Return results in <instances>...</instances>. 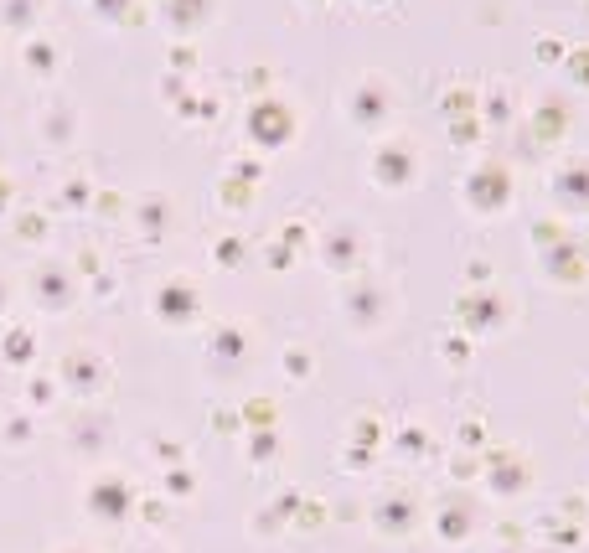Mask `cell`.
Instances as JSON below:
<instances>
[{"label":"cell","mask_w":589,"mask_h":553,"mask_svg":"<svg viewBox=\"0 0 589 553\" xmlns=\"http://www.w3.org/2000/svg\"><path fill=\"white\" fill-rule=\"evenodd\" d=\"M161 491H166V502H192L202 491V476L192 466H166L161 471Z\"/></svg>","instance_id":"24"},{"label":"cell","mask_w":589,"mask_h":553,"mask_svg":"<svg viewBox=\"0 0 589 553\" xmlns=\"http://www.w3.org/2000/svg\"><path fill=\"white\" fill-rule=\"evenodd\" d=\"M78 269L73 259H42L37 269L26 274V300L37 305L42 316H62V311H73L78 305Z\"/></svg>","instance_id":"6"},{"label":"cell","mask_w":589,"mask_h":553,"mask_svg":"<svg viewBox=\"0 0 589 553\" xmlns=\"http://www.w3.org/2000/svg\"><path fill=\"white\" fill-rule=\"evenodd\" d=\"M367 176L378 192H409L419 181V150L409 135H383L372 145V161H367Z\"/></svg>","instance_id":"8"},{"label":"cell","mask_w":589,"mask_h":553,"mask_svg":"<svg viewBox=\"0 0 589 553\" xmlns=\"http://www.w3.org/2000/svg\"><path fill=\"white\" fill-rule=\"evenodd\" d=\"M228 176H238V181H248V187H259V181H264V161H254V156H243Z\"/></svg>","instance_id":"43"},{"label":"cell","mask_w":589,"mask_h":553,"mask_svg":"<svg viewBox=\"0 0 589 553\" xmlns=\"http://www.w3.org/2000/svg\"><path fill=\"white\" fill-rule=\"evenodd\" d=\"M450 150H471L481 140V114H465V119H450V130H445Z\"/></svg>","instance_id":"33"},{"label":"cell","mask_w":589,"mask_h":553,"mask_svg":"<svg viewBox=\"0 0 589 553\" xmlns=\"http://www.w3.org/2000/svg\"><path fill=\"white\" fill-rule=\"evenodd\" d=\"M238 419H243V429H274L279 424V404H274V398H264V393H254V398H243Z\"/></svg>","instance_id":"28"},{"label":"cell","mask_w":589,"mask_h":553,"mask_svg":"<svg viewBox=\"0 0 589 553\" xmlns=\"http://www.w3.org/2000/svg\"><path fill=\"white\" fill-rule=\"evenodd\" d=\"M388 445H393L398 460H429L434 455V440H429V429L419 419H403L393 435H388Z\"/></svg>","instance_id":"22"},{"label":"cell","mask_w":589,"mask_h":553,"mask_svg":"<svg viewBox=\"0 0 589 553\" xmlns=\"http://www.w3.org/2000/svg\"><path fill=\"white\" fill-rule=\"evenodd\" d=\"M37 140L47 150H73L78 145V109L73 104H47L37 119Z\"/></svg>","instance_id":"20"},{"label":"cell","mask_w":589,"mask_h":553,"mask_svg":"<svg viewBox=\"0 0 589 553\" xmlns=\"http://www.w3.org/2000/svg\"><path fill=\"white\" fill-rule=\"evenodd\" d=\"M171 223H176V207H171L166 192H145V197L135 202V233H140L145 243H166Z\"/></svg>","instance_id":"19"},{"label":"cell","mask_w":589,"mask_h":553,"mask_svg":"<svg viewBox=\"0 0 589 553\" xmlns=\"http://www.w3.org/2000/svg\"><path fill=\"white\" fill-rule=\"evenodd\" d=\"M16 233H21L26 243H42V238H47V218H42V212H21V218H16Z\"/></svg>","instance_id":"39"},{"label":"cell","mask_w":589,"mask_h":553,"mask_svg":"<svg viewBox=\"0 0 589 553\" xmlns=\"http://www.w3.org/2000/svg\"><path fill=\"white\" fill-rule=\"evenodd\" d=\"M429 528H434V538H440L445 548L471 543V538L481 533V502H476V491H460V486H450L445 497L429 507Z\"/></svg>","instance_id":"10"},{"label":"cell","mask_w":589,"mask_h":553,"mask_svg":"<svg viewBox=\"0 0 589 553\" xmlns=\"http://www.w3.org/2000/svg\"><path fill=\"white\" fill-rule=\"evenodd\" d=\"M114 445V419L99 409H83L68 419V450L73 455H104Z\"/></svg>","instance_id":"16"},{"label":"cell","mask_w":589,"mask_h":553,"mask_svg":"<svg viewBox=\"0 0 589 553\" xmlns=\"http://www.w3.org/2000/svg\"><path fill=\"white\" fill-rule=\"evenodd\" d=\"M310 6H326V0H310Z\"/></svg>","instance_id":"53"},{"label":"cell","mask_w":589,"mask_h":553,"mask_svg":"<svg viewBox=\"0 0 589 553\" xmlns=\"http://www.w3.org/2000/svg\"><path fill=\"white\" fill-rule=\"evenodd\" d=\"M455 445L481 455V450H486V424H481V419H460V424H455Z\"/></svg>","instance_id":"35"},{"label":"cell","mask_w":589,"mask_h":553,"mask_svg":"<svg viewBox=\"0 0 589 553\" xmlns=\"http://www.w3.org/2000/svg\"><path fill=\"white\" fill-rule=\"evenodd\" d=\"M398 316V295L383 285V280H347L341 290V321H347L357 336H378L388 321Z\"/></svg>","instance_id":"4"},{"label":"cell","mask_w":589,"mask_h":553,"mask_svg":"<svg viewBox=\"0 0 589 553\" xmlns=\"http://www.w3.org/2000/svg\"><path fill=\"white\" fill-rule=\"evenodd\" d=\"M135 502H140V497H135L130 476L114 471V466L93 471L88 486H83V512H88L93 522H104V528H124V522L135 517Z\"/></svg>","instance_id":"5"},{"label":"cell","mask_w":589,"mask_h":553,"mask_svg":"<svg viewBox=\"0 0 589 553\" xmlns=\"http://www.w3.org/2000/svg\"><path fill=\"white\" fill-rule=\"evenodd\" d=\"M295 254H300V249H290V243H269V269L285 274V269L295 264Z\"/></svg>","instance_id":"46"},{"label":"cell","mask_w":589,"mask_h":553,"mask_svg":"<svg viewBox=\"0 0 589 553\" xmlns=\"http://www.w3.org/2000/svg\"><path fill=\"white\" fill-rule=\"evenodd\" d=\"M465 285H471V290H486V285H491V264H486V259H471V264H465Z\"/></svg>","instance_id":"44"},{"label":"cell","mask_w":589,"mask_h":553,"mask_svg":"<svg viewBox=\"0 0 589 553\" xmlns=\"http://www.w3.org/2000/svg\"><path fill=\"white\" fill-rule=\"evenodd\" d=\"M140 6H145V0H140ZM155 6H161V0H155Z\"/></svg>","instance_id":"55"},{"label":"cell","mask_w":589,"mask_h":553,"mask_svg":"<svg viewBox=\"0 0 589 553\" xmlns=\"http://www.w3.org/2000/svg\"><path fill=\"white\" fill-rule=\"evenodd\" d=\"M507 311H512V305L496 295L491 285L486 290H465L455 300V321H460V331L471 336V342H476V336H496V331H502L507 326Z\"/></svg>","instance_id":"13"},{"label":"cell","mask_w":589,"mask_h":553,"mask_svg":"<svg viewBox=\"0 0 589 553\" xmlns=\"http://www.w3.org/2000/svg\"><path fill=\"white\" fill-rule=\"evenodd\" d=\"M274 455H279V429H248V460L269 466Z\"/></svg>","instance_id":"32"},{"label":"cell","mask_w":589,"mask_h":553,"mask_svg":"<svg viewBox=\"0 0 589 553\" xmlns=\"http://www.w3.org/2000/svg\"><path fill=\"white\" fill-rule=\"evenodd\" d=\"M465 352H471V336H465V331H455L450 342H445V362H455V367H460V362H465Z\"/></svg>","instance_id":"48"},{"label":"cell","mask_w":589,"mask_h":553,"mask_svg":"<svg viewBox=\"0 0 589 553\" xmlns=\"http://www.w3.org/2000/svg\"><path fill=\"white\" fill-rule=\"evenodd\" d=\"M6 311H11V280L0 274V321H6Z\"/></svg>","instance_id":"49"},{"label":"cell","mask_w":589,"mask_h":553,"mask_svg":"<svg viewBox=\"0 0 589 553\" xmlns=\"http://www.w3.org/2000/svg\"><path fill=\"white\" fill-rule=\"evenodd\" d=\"M217 202L233 207V212H248V202H254V187H248V181H238V176H223V181H217Z\"/></svg>","instance_id":"34"},{"label":"cell","mask_w":589,"mask_h":553,"mask_svg":"<svg viewBox=\"0 0 589 553\" xmlns=\"http://www.w3.org/2000/svg\"><path fill=\"white\" fill-rule=\"evenodd\" d=\"M31 435H37V414H31V409H16V414H6V424H0V445H6V450L31 445Z\"/></svg>","instance_id":"29"},{"label":"cell","mask_w":589,"mask_h":553,"mask_svg":"<svg viewBox=\"0 0 589 553\" xmlns=\"http://www.w3.org/2000/svg\"><path fill=\"white\" fill-rule=\"evenodd\" d=\"M93 212L99 218H124V192H93Z\"/></svg>","instance_id":"40"},{"label":"cell","mask_w":589,"mask_h":553,"mask_svg":"<svg viewBox=\"0 0 589 553\" xmlns=\"http://www.w3.org/2000/svg\"><path fill=\"white\" fill-rule=\"evenodd\" d=\"M135 517H140V522H150V528H166L171 502H166V497H140V502H135Z\"/></svg>","instance_id":"37"},{"label":"cell","mask_w":589,"mask_h":553,"mask_svg":"<svg viewBox=\"0 0 589 553\" xmlns=\"http://www.w3.org/2000/svg\"><path fill=\"white\" fill-rule=\"evenodd\" d=\"M88 16L124 32V26H140L145 21V6H140V0H88Z\"/></svg>","instance_id":"23"},{"label":"cell","mask_w":589,"mask_h":553,"mask_svg":"<svg viewBox=\"0 0 589 553\" xmlns=\"http://www.w3.org/2000/svg\"><path fill=\"white\" fill-rule=\"evenodd\" d=\"M243 135L254 150H269V156H279V150H290L295 135H300V119L285 99H254L248 104V119H243Z\"/></svg>","instance_id":"7"},{"label":"cell","mask_w":589,"mask_h":553,"mask_svg":"<svg viewBox=\"0 0 589 553\" xmlns=\"http://www.w3.org/2000/svg\"><path fill=\"white\" fill-rule=\"evenodd\" d=\"M130 553H171V548H166V543H155V538H145V543H135Z\"/></svg>","instance_id":"50"},{"label":"cell","mask_w":589,"mask_h":553,"mask_svg":"<svg viewBox=\"0 0 589 553\" xmlns=\"http://www.w3.org/2000/svg\"><path fill=\"white\" fill-rule=\"evenodd\" d=\"M243 259H248V243H243L238 233L212 238V264H217V269H243Z\"/></svg>","instance_id":"30"},{"label":"cell","mask_w":589,"mask_h":553,"mask_svg":"<svg viewBox=\"0 0 589 553\" xmlns=\"http://www.w3.org/2000/svg\"><path fill=\"white\" fill-rule=\"evenodd\" d=\"M57 202H68V212H78L83 202H93V187H88L83 176H68V181H62V197H57Z\"/></svg>","instance_id":"38"},{"label":"cell","mask_w":589,"mask_h":553,"mask_svg":"<svg viewBox=\"0 0 589 553\" xmlns=\"http://www.w3.org/2000/svg\"><path fill=\"white\" fill-rule=\"evenodd\" d=\"M341 114L357 135H388L393 119H398V94L383 73H362L352 78V88L341 94Z\"/></svg>","instance_id":"1"},{"label":"cell","mask_w":589,"mask_h":553,"mask_svg":"<svg viewBox=\"0 0 589 553\" xmlns=\"http://www.w3.org/2000/svg\"><path fill=\"white\" fill-rule=\"evenodd\" d=\"M31 362H37V331H26V326L0 331V367H11V373H31Z\"/></svg>","instance_id":"21"},{"label":"cell","mask_w":589,"mask_h":553,"mask_svg":"<svg viewBox=\"0 0 589 553\" xmlns=\"http://www.w3.org/2000/svg\"><path fill=\"white\" fill-rule=\"evenodd\" d=\"M248 352H254V331H248L243 321H217L207 331V357L217 367H228V373H238V367L248 362Z\"/></svg>","instance_id":"15"},{"label":"cell","mask_w":589,"mask_h":553,"mask_svg":"<svg viewBox=\"0 0 589 553\" xmlns=\"http://www.w3.org/2000/svg\"><path fill=\"white\" fill-rule=\"evenodd\" d=\"M171 68H176V73H197V47H192V42H186V47L171 42Z\"/></svg>","instance_id":"41"},{"label":"cell","mask_w":589,"mask_h":553,"mask_svg":"<svg viewBox=\"0 0 589 553\" xmlns=\"http://www.w3.org/2000/svg\"><path fill=\"white\" fill-rule=\"evenodd\" d=\"M150 450H155V460H161V466H186V445L171 440V435H150Z\"/></svg>","instance_id":"36"},{"label":"cell","mask_w":589,"mask_h":553,"mask_svg":"<svg viewBox=\"0 0 589 553\" xmlns=\"http://www.w3.org/2000/svg\"><path fill=\"white\" fill-rule=\"evenodd\" d=\"M212 429H217V435H238V429H243L238 409H217V414H212Z\"/></svg>","instance_id":"47"},{"label":"cell","mask_w":589,"mask_h":553,"mask_svg":"<svg viewBox=\"0 0 589 553\" xmlns=\"http://www.w3.org/2000/svg\"><path fill=\"white\" fill-rule=\"evenodd\" d=\"M57 553H99V548H88V543H68V548H57Z\"/></svg>","instance_id":"51"},{"label":"cell","mask_w":589,"mask_h":553,"mask_svg":"<svg viewBox=\"0 0 589 553\" xmlns=\"http://www.w3.org/2000/svg\"><path fill=\"white\" fill-rule=\"evenodd\" d=\"M367 522H372L378 538L403 543V538H414L424 528V507H419V497L409 486H393V491H378V497L367 502Z\"/></svg>","instance_id":"9"},{"label":"cell","mask_w":589,"mask_h":553,"mask_svg":"<svg viewBox=\"0 0 589 553\" xmlns=\"http://www.w3.org/2000/svg\"><path fill=\"white\" fill-rule=\"evenodd\" d=\"M6 32H21V37H31L37 32V0H6Z\"/></svg>","instance_id":"31"},{"label":"cell","mask_w":589,"mask_h":553,"mask_svg":"<svg viewBox=\"0 0 589 553\" xmlns=\"http://www.w3.org/2000/svg\"><path fill=\"white\" fill-rule=\"evenodd\" d=\"M202 316H207V305H202V285L192 274H166L150 290V321L161 331H197Z\"/></svg>","instance_id":"2"},{"label":"cell","mask_w":589,"mask_h":553,"mask_svg":"<svg viewBox=\"0 0 589 553\" xmlns=\"http://www.w3.org/2000/svg\"><path fill=\"white\" fill-rule=\"evenodd\" d=\"M341 471H372V450L347 445V455H341Z\"/></svg>","instance_id":"45"},{"label":"cell","mask_w":589,"mask_h":553,"mask_svg":"<svg viewBox=\"0 0 589 553\" xmlns=\"http://www.w3.org/2000/svg\"><path fill=\"white\" fill-rule=\"evenodd\" d=\"M496 553H512V548H496Z\"/></svg>","instance_id":"54"},{"label":"cell","mask_w":589,"mask_h":553,"mask_svg":"<svg viewBox=\"0 0 589 553\" xmlns=\"http://www.w3.org/2000/svg\"><path fill=\"white\" fill-rule=\"evenodd\" d=\"M279 373H285L290 383H310V378H316V352L300 347V342H290L285 352H279Z\"/></svg>","instance_id":"25"},{"label":"cell","mask_w":589,"mask_h":553,"mask_svg":"<svg viewBox=\"0 0 589 553\" xmlns=\"http://www.w3.org/2000/svg\"><path fill=\"white\" fill-rule=\"evenodd\" d=\"M527 486V466L517 460V450H481V491L486 497H512V491H522Z\"/></svg>","instance_id":"14"},{"label":"cell","mask_w":589,"mask_h":553,"mask_svg":"<svg viewBox=\"0 0 589 553\" xmlns=\"http://www.w3.org/2000/svg\"><path fill=\"white\" fill-rule=\"evenodd\" d=\"M445 476H450V486H460V491H476V481H481V455H476V450H455V455L445 460Z\"/></svg>","instance_id":"26"},{"label":"cell","mask_w":589,"mask_h":553,"mask_svg":"<svg viewBox=\"0 0 589 553\" xmlns=\"http://www.w3.org/2000/svg\"><path fill=\"white\" fill-rule=\"evenodd\" d=\"M212 16V0H161V26L171 32V42H192Z\"/></svg>","instance_id":"18"},{"label":"cell","mask_w":589,"mask_h":553,"mask_svg":"<svg viewBox=\"0 0 589 553\" xmlns=\"http://www.w3.org/2000/svg\"><path fill=\"white\" fill-rule=\"evenodd\" d=\"M321 522H326V507L321 502H300L295 507V528H321Z\"/></svg>","instance_id":"42"},{"label":"cell","mask_w":589,"mask_h":553,"mask_svg":"<svg viewBox=\"0 0 589 553\" xmlns=\"http://www.w3.org/2000/svg\"><path fill=\"white\" fill-rule=\"evenodd\" d=\"M362 6H367V11H378V6H388V0H362Z\"/></svg>","instance_id":"52"},{"label":"cell","mask_w":589,"mask_h":553,"mask_svg":"<svg viewBox=\"0 0 589 553\" xmlns=\"http://www.w3.org/2000/svg\"><path fill=\"white\" fill-rule=\"evenodd\" d=\"M57 393H62V388H57V378H52V373H31V378H26V404H21V409H31V414H47V409L57 404Z\"/></svg>","instance_id":"27"},{"label":"cell","mask_w":589,"mask_h":553,"mask_svg":"<svg viewBox=\"0 0 589 553\" xmlns=\"http://www.w3.org/2000/svg\"><path fill=\"white\" fill-rule=\"evenodd\" d=\"M52 378H57L62 393H73L78 404H99V398L114 388V362L104 352H93V347H68L57 357Z\"/></svg>","instance_id":"3"},{"label":"cell","mask_w":589,"mask_h":553,"mask_svg":"<svg viewBox=\"0 0 589 553\" xmlns=\"http://www.w3.org/2000/svg\"><path fill=\"white\" fill-rule=\"evenodd\" d=\"M316 259H321V269L341 274V280H352V274L362 269V259H367V233H362L352 218H336V223L316 238Z\"/></svg>","instance_id":"12"},{"label":"cell","mask_w":589,"mask_h":553,"mask_svg":"<svg viewBox=\"0 0 589 553\" xmlns=\"http://www.w3.org/2000/svg\"><path fill=\"white\" fill-rule=\"evenodd\" d=\"M62 63H68L62 42H52V37H42V32L21 37V68L31 73V83H52V78H62Z\"/></svg>","instance_id":"17"},{"label":"cell","mask_w":589,"mask_h":553,"mask_svg":"<svg viewBox=\"0 0 589 553\" xmlns=\"http://www.w3.org/2000/svg\"><path fill=\"white\" fill-rule=\"evenodd\" d=\"M460 197L471 212H481V218H496V212H507V202H512V171L502 161H481V166L465 171Z\"/></svg>","instance_id":"11"}]
</instances>
